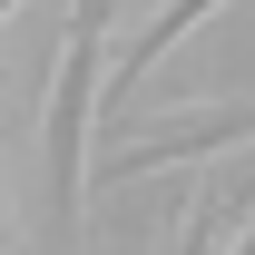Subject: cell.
Instances as JSON below:
<instances>
[{
	"label": "cell",
	"instance_id": "6da1fadb",
	"mask_svg": "<svg viewBox=\"0 0 255 255\" xmlns=\"http://www.w3.org/2000/svg\"><path fill=\"white\" fill-rule=\"evenodd\" d=\"M98 39H108V0L69 10V59H59V98H49V236L79 226V128L98 98Z\"/></svg>",
	"mask_w": 255,
	"mask_h": 255
},
{
	"label": "cell",
	"instance_id": "7a4b0ae2",
	"mask_svg": "<svg viewBox=\"0 0 255 255\" xmlns=\"http://www.w3.org/2000/svg\"><path fill=\"white\" fill-rule=\"evenodd\" d=\"M236 137H255V98H236V108H196V118L157 128V137H128L118 157H108V177H147V167H187V157H216V147H236Z\"/></svg>",
	"mask_w": 255,
	"mask_h": 255
},
{
	"label": "cell",
	"instance_id": "3957f363",
	"mask_svg": "<svg viewBox=\"0 0 255 255\" xmlns=\"http://www.w3.org/2000/svg\"><path fill=\"white\" fill-rule=\"evenodd\" d=\"M206 10H216V0H167L157 20H147V30H137V49H128V59H118V89H137V79H147V69H157V49H177V39H187L196 20H206Z\"/></svg>",
	"mask_w": 255,
	"mask_h": 255
},
{
	"label": "cell",
	"instance_id": "277c9868",
	"mask_svg": "<svg viewBox=\"0 0 255 255\" xmlns=\"http://www.w3.org/2000/svg\"><path fill=\"white\" fill-rule=\"evenodd\" d=\"M216 226H226V196H196L187 236H177V255H216Z\"/></svg>",
	"mask_w": 255,
	"mask_h": 255
},
{
	"label": "cell",
	"instance_id": "5b68a950",
	"mask_svg": "<svg viewBox=\"0 0 255 255\" xmlns=\"http://www.w3.org/2000/svg\"><path fill=\"white\" fill-rule=\"evenodd\" d=\"M236 255H255V236H246V246H236Z\"/></svg>",
	"mask_w": 255,
	"mask_h": 255
}]
</instances>
